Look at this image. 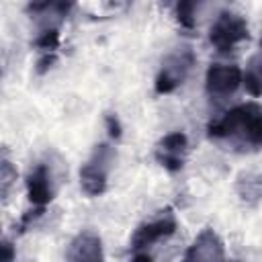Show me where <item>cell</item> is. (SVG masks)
<instances>
[{
  "label": "cell",
  "instance_id": "cell-1",
  "mask_svg": "<svg viewBox=\"0 0 262 262\" xmlns=\"http://www.w3.org/2000/svg\"><path fill=\"white\" fill-rule=\"evenodd\" d=\"M207 135L215 141H227L235 149L254 151L262 147V104L248 100L229 108L221 119L207 127Z\"/></svg>",
  "mask_w": 262,
  "mask_h": 262
},
{
  "label": "cell",
  "instance_id": "cell-2",
  "mask_svg": "<svg viewBox=\"0 0 262 262\" xmlns=\"http://www.w3.org/2000/svg\"><path fill=\"white\" fill-rule=\"evenodd\" d=\"M115 147L106 141L96 143L88 160L80 166V186L88 196H98L106 190L108 174L115 164Z\"/></svg>",
  "mask_w": 262,
  "mask_h": 262
},
{
  "label": "cell",
  "instance_id": "cell-3",
  "mask_svg": "<svg viewBox=\"0 0 262 262\" xmlns=\"http://www.w3.org/2000/svg\"><path fill=\"white\" fill-rule=\"evenodd\" d=\"M250 39V27L246 16L233 10H221L209 29V41L219 53L233 51L242 41Z\"/></svg>",
  "mask_w": 262,
  "mask_h": 262
},
{
  "label": "cell",
  "instance_id": "cell-4",
  "mask_svg": "<svg viewBox=\"0 0 262 262\" xmlns=\"http://www.w3.org/2000/svg\"><path fill=\"white\" fill-rule=\"evenodd\" d=\"M194 61H196V55L190 47H180V49L170 51L162 59V66L158 70V76L154 82L156 94H170L178 86H182L184 80L188 78Z\"/></svg>",
  "mask_w": 262,
  "mask_h": 262
},
{
  "label": "cell",
  "instance_id": "cell-5",
  "mask_svg": "<svg viewBox=\"0 0 262 262\" xmlns=\"http://www.w3.org/2000/svg\"><path fill=\"white\" fill-rule=\"evenodd\" d=\"M176 229H178L176 213L172 209H166L160 215H156L154 219L137 225V229L131 235L129 246H131L133 252H147L158 242H164V239L172 237L176 233Z\"/></svg>",
  "mask_w": 262,
  "mask_h": 262
},
{
  "label": "cell",
  "instance_id": "cell-6",
  "mask_svg": "<svg viewBox=\"0 0 262 262\" xmlns=\"http://www.w3.org/2000/svg\"><path fill=\"white\" fill-rule=\"evenodd\" d=\"M242 68L235 63H211L205 74V90L211 98H227L242 86Z\"/></svg>",
  "mask_w": 262,
  "mask_h": 262
},
{
  "label": "cell",
  "instance_id": "cell-7",
  "mask_svg": "<svg viewBox=\"0 0 262 262\" xmlns=\"http://www.w3.org/2000/svg\"><path fill=\"white\" fill-rule=\"evenodd\" d=\"M186 151H188V137L182 131H172L168 135H164L154 149V158L156 162L168 170V172H180L186 160Z\"/></svg>",
  "mask_w": 262,
  "mask_h": 262
},
{
  "label": "cell",
  "instance_id": "cell-8",
  "mask_svg": "<svg viewBox=\"0 0 262 262\" xmlns=\"http://www.w3.org/2000/svg\"><path fill=\"white\" fill-rule=\"evenodd\" d=\"M27 186V199L33 207H41L45 209L53 196H55V180H53V172L49 168V164L45 162H37L25 180Z\"/></svg>",
  "mask_w": 262,
  "mask_h": 262
},
{
  "label": "cell",
  "instance_id": "cell-9",
  "mask_svg": "<svg viewBox=\"0 0 262 262\" xmlns=\"http://www.w3.org/2000/svg\"><path fill=\"white\" fill-rule=\"evenodd\" d=\"M225 260V244L213 227H205L186 248L182 262H223Z\"/></svg>",
  "mask_w": 262,
  "mask_h": 262
},
{
  "label": "cell",
  "instance_id": "cell-10",
  "mask_svg": "<svg viewBox=\"0 0 262 262\" xmlns=\"http://www.w3.org/2000/svg\"><path fill=\"white\" fill-rule=\"evenodd\" d=\"M68 262H104V246L96 231L84 229L72 237L66 250Z\"/></svg>",
  "mask_w": 262,
  "mask_h": 262
},
{
  "label": "cell",
  "instance_id": "cell-11",
  "mask_svg": "<svg viewBox=\"0 0 262 262\" xmlns=\"http://www.w3.org/2000/svg\"><path fill=\"white\" fill-rule=\"evenodd\" d=\"M242 84L246 86L248 94L262 96V39H260V51L250 57V61L242 74Z\"/></svg>",
  "mask_w": 262,
  "mask_h": 262
},
{
  "label": "cell",
  "instance_id": "cell-12",
  "mask_svg": "<svg viewBox=\"0 0 262 262\" xmlns=\"http://www.w3.org/2000/svg\"><path fill=\"white\" fill-rule=\"evenodd\" d=\"M35 47L43 53H55V49L59 47V29H47V31H39L35 37Z\"/></svg>",
  "mask_w": 262,
  "mask_h": 262
},
{
  "label": "cell",
  "instance_id": "cell-13",
  "mask_svg": "<svg viewBox=\"0 0 262 262\" xmlns=\"http://www.w3.org/2000/svg\"><path fill=\"white\" fill-rule=\"evenodd\" d=\"M196 2H178L176 4V20H178V25L182 27V29H194V25H196Z\"/></svg>",
  "mask_w": 262,
  "mask_h": 262
},
{
  "label": "cell",
  "instance_id": "cell-14",
  "mask_svg": "<svg viewBox=\"0 0 262 262\" xmlns=\"http://www.w3.org/2000/svg\"><path fill=\"white\" fill-rule=\"evenodd\" d=\"M0 178H2V194L6 196L8 190H10V184L16 180V170L12 168L10 160L4 156L2 158V166H0Z\"/></svg>",
  "mask_w": 262,
  "mask_h": 262
},
{
  "label": "cell",
  "instance_id": "cell-15",
  "mask_svg": "<svg viewBox=\"0 0 262 262\" xmlns=\"http://www.w3.org/2000/svg\"><path fill=\"white\" fill-rule=\"evenodd\" d=\"M104 121H106V129H108V133H111V137L119 139V137H121V123H119V117L113 115V113H108V115L104 117Z\"/></svg>",
  "mask_w": 262,
  "mask_h": 262
},
{
  "label": "cell",
  "instance_id": "cell-16",
  "mask_svg": "<svg viewBox=\"0 0 262 262\" xmlns=\"http://www.w3.org/2000/svg\"><path fill=\"white\" fill-rule=\"evenodd\" d=\"M55 63V53H43L39 59H37V74H45L51 66Z\"/></svg>",
  "mask_w": 262,
  "mask_h": 262
},
{
  "label": "cell",
  "instance_id": "cell-17",
  "mask_svg": "<svg viewBox=\"0 0 262 262\" xmlns=\"http://www.w3.org/2000/svg\"><path fill=\"white\" fill-rule=\"evenodd\" d=\"M14 256H16V252H14L12 244L8 239H4L2 242V262H14Z\"/></svg>",
  "mask_w": 262,
  "mask_h": 262
},
{
  "label": "cell",
  "instance_id": "cell-18",
  "mask_svg": "<svg viewBox=\"0 0 262 262\" xmlns=\"http://www.w3.org/2000/svg\"><path fill=\"white\" fill-rule=\"evenodd\" d=\"M131 262H154V258L149 252H133Z\"/></svg>",
  "mask_w": 262,
  "mask_h": 262
}]
</instances>
